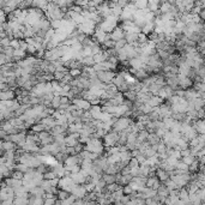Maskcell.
Wrapping results in <instances>:
<instances>
[{
	"instance_id": "57",
	"label": "cell",
	"mask_w": 205,
	"mask_h": 205,
	"mask_svg": "<svg viewBox=\"0 0 205 205\" xmlns=\"http://www.w3.org/2000/svg\"><path fill=\"white\" fill-rule=\"evenodd\" d=\"M118 60H119V59H118V56H110L109 59H108V61H109V63H112L113 65H116V66H118Z\"/></svg>"
},
{
	"instance_id": "4",
	"label": "cell",
	"mask_w": 205,
	"mask_h": 205,
	"mask_svg": "<svg viewBox=\"0 0 205 205\" xmlns=\"http://www.w3.org/2000/svg\"><path fill=\"white\" fill-rule=\"evenodd\" d=\"M132 123H133V121H132L131 118H126V116L119 118V119L116 120L115 125L113 126V131H115V132H118V133L125 132Z\"/></svg>"
},
{
	"instance_id": "14",
	"label": "cell",
	"mask_w": 205,
	"mask_h": 205,
	"mask_svg": "<svg viewBox=\"0 0 205 205\" xmlns=\"http://www.w3.org/2000/svg\"><path fill=\"white\" fill-rule=\"evenodd\" d=\"M128 61H130V67L135 68V70H143V68L146 66L145 63L143 61V59L140 58V55L137 56V58H135V59L128 60Z\"/></svg>"
},
{
	"instance_id": "42",
	"label": "cell",
	"mask_w": 205,
	"mask_h": 205,
	"mask_svg": "<svg viewBox=\"0 0 205 205\" xmlns=\"http://www.w3.org/2000/svg\"><path fill=\"white\" fill-rule=\"evenodd\" d=\"M163 123H164V125H165V128H167L168 131H170V130L173 128L174 123H175V120H174L173 118H168V119H164Z\"/></svg>"
},
{
	"instance_id": "54",
	"label": "cell",
	"mask_w": 205,
	"mask_h": 205,
	"mask_svg": "<svg viewBox=\"0 0 205 205\" xmlns=\"http://www.w3.org/2000/svg\"><path fill=\"white\" fill-rule=\"evenodd\" d=\"M133 188L130 186V185H126V186H123V193L125 194H127V196H131L132 193H133Z\"/></svg>"
},
{
	"instance_id": "16",
	"label": "cell",
	"mask_w": 205,
	"mask_h": 205,
	"mask_svg": "<svg viewBox=\"0 0 205 205\" xmlns=\"http://www.w3.org/2000/svg\"><path fill=\"white\" fill-rule=\"evenodd\" d=\"M161 185L162 184H161V181L158 180L157 177H150V178H148V180H146V187L148 188H152L155 191H157Z\"/></svg>"
},
{
	"instance_id": "21",
	"label": "cell",
	"mask_w": 205,
	"mask_h": 205,
	"mask_svg": "<svg viewBox=\"0 0 205 205\" xmlns=\"http://www.w3.org/2000/svg\"><path fill=\"white\" fill-rule=\"evenodd\" d=\"M89 112H90V114H91L94 120H100L101 114H102V107L101 106H91V108H90Z\"/></svg>"
},
{
	"instance_id": "6",
	"label": "cell",
	"mask_w": 205,
	"mask_h": 205,
	"mask_svg": "<svg viewBox=\"0 0 205 205\" xmlns=\"http://www.w3.org/2000/svg\"><path fill=\"white\" fill-rule=\"evenodd\" d=\"M115 72L113 71H101L97 72V78L100 79V82L103 84H112L114 78H115Z\"/></svg>"
},
{
	"instance_id": "61",
	"label": "cell",
	"mask_w": 205,
	"mask_h": 205,
	"mask_svg": "<svg viewBox=\"0 0 205 205\" xmlns=\"http://www.w3.org/2000/svg\"><path fill=\"white\" fill-rule=\"evenodd\" d=\"M145 205H146V204H145Z\"/></svg>"
},
{
	"instance_id": "22",
	"label": "cell",
	"mask_w": 205,
	"mask_h": 205,
	"mask_svg": "<svg viewBox=\"0 0 205 205\" xmlns=\"http://www.w3.org/2000/svg\"><path fill=\"white\" fill-rule=\"evenodd\" d=\"M156 177L158 178V180H160L161 182H165V181H168V180L170 179L169 173L163 170V169H161V168H157V170H156Z\"/></svg>"
},
{
	"instance_id": "45",
	"label": "cell",
	"mask_w": 205,
	"mask_h": 205,
	"mask_svg": "<svg viewBox=\"0 0 205 205\" xmlns=\"http://www.w3.org/2000/svg\"><path fill=\"white\" fill-rule=\"evenodd\" d=\"M41 187L46 191V193H47V192H49V190H51L53 186H52V184H51V180H43L41 182Z\"/></svg>"
},
{
	"instance_id": "51",
	"label": "cell",
	"mask_w": 205,
	"mask_h": 205,
	"mask_svg": "<svg viewBox=\"0 0 205 205\" xmlns=\"http://www.w3.org/2000/svg\"><path fill=\"white\" fill-rule=\"evenodd\" d=\"M21 41H22V40H17V39L11 40L10 47H12L13 49H19V47H21Z\"/></svg>"
},
{
	"instance_id": "10",
	"label": "cell",
	"mask_w": 205,
	"mask_h": 205,
	"mask_svg": "<svg viewBox=\"0 0 205 205\" xmlns=\"http://www.w3.org/2000/svg\"><path fill=\"white\" fill-rule=\"evenodd\" d=\"M72 103H73V104H76V106H77V108L83 110V112H89L90 108H91L90 102H89V101H86V100H84V98H82V97L74 98V100L72 101Z\"/></svg>"
},
{
	"instance_id": "37",
	"label": "cell",
	"mask_w": 205,
	"mask_h": 205,
	"mask_svg": "<svg viewBox=\"0 0 205 205\" xmlns=\"http://www.w3.org/2000/svg\"><path fill=\"white\" fill-rule=\"evenodd\" d=\"M43 178H44V180H54V179H58V175H56V173L54 170L51 168L47 173L43 174Z\"/></svg>"
},
{
	"instance_id": "58",
	"label": "cell",
	"mask_w": 205,
	"mask_h": 205,
	"mask_svg": "<svg viewBox=\"0 0 205 205\" xmlns=\"http://www.w3.org/2000/svg\"><path fill=\"white\" fill-rule=\"evenodd\" d=\"M61 104H71V100L68 97H61Z\"/></svg>"
},
{
	"instance_id": "5",
	"label": "cell",
	"mask_w": 205,
	"mask_h": 205,
	"mask_svg": "<svg viewBox=\"0 0 205 205\" xmlns=\"http://www.w3.org/2000/svg\"><path fill=\"white\" fill-rule=\"evenodd\" d=\"M96 28H97V24L93 21H85L83 24L78 25V31L82 32L86 36H90V35H94L96 31Z\"/></svg>"
},
{
	"instance_id": "12",
	"label": "cell",
	"mask_w": 205,
	"mask_h": 205,
	"mask_svg": "<svg viewBox=\"0 0 205 205\" xmlns=\"http://www.w3.org/2000/svg\"><path fill=\"white\" fill-rule=\"evenodd\" d=\"M79 137H81L79 133H72V135L66 136L65 145H66L67 148H74L77 144H79Z\"/></svg>"
},
{
	"instance_id": "34",
	"label": "cell",
	"mask_w": 205,
	"mask_h": 205,
	"mask_svg": "<svg viewBox=\"0 0 205 205\" xmlns=\"http://www.w3.org/2000/svg\"><path fill=\"white\" fill-rule=\"evenodd\" d=\"M68 73H70V76H71L73 79H74V78H79L83 74V70L82 68H72V70L68 71Z\"/></svg>"
},
{
	"instance_id": "3",
	"label": "cell",
	"mask_w": 205,
	"mask_h": 205,
	"mask_svg": "<svg viewBox=\"0 0 205 205\" xmlns=\"http://www.w3.org/2000/svg\"><path fill=\"white\" fill-rule=\"evenodd\" d=\"M119 139H120V133H118L115 131H110L109 133H107L103 138V145H104L106 150L109 148H113V146H116L119 144Z\"/></svg>"
},
{
	"instance_id": "55",
	"label": "cell",
	"mask_w": 205,
	"mask_h": 205,
	"mask_svg": "<svg viewBox=\"0 0 205 205\" xmlns=\"http://www.w3.org/2000/svg\"><path fill=\"white\" fill-rule=\"evenodd\" d=\"M0 89H1V91H7V90H11L7 83H1V84H0Z\"/></svg>"
},
{
	"instance_id": "44",
	"label": "cell",
	"mask_w": 205,
	"mask_h": 205,
	"mask_svg": "<svg viewBox=\"0 0 205 205\" xmlns=\"http://www.w3.org/2000/svg\"><path fill=\"white\" fill-rule=\"evenodd\" d=\"M194 90H197L199 94H205V84L202 83H194Z\"/></svg>"
},
{
	"instance_id": "46",
	"label": "cell",
	"mask_w": 205,
	"mask_h": 205,
	"mask_svg": "<svg viewBox=\"0 0 205 205\" xmlns=\"http://www.w3.org/2000/svg\"><path fill=\"white\" fill-rule=\"evenodd\" d=\"M167 151H168L167 145L161 140V142L157 144V154H164V152H167Z\"/></svg>"
},
{
	"instance_id": "25",
	"label": "cell",
	"mask_w": 205,
	"mask_h": 205,
	"mask_svg": "<svg viewBox=\"0 0 205 205\" xmlns=\"http://www.w3.org/2000/svg\"><path fill=\"white\" fill-rule=\"evenodd\" d=\"M160 6H161V2L158 0H150L149 4H148V9L150 10L151 12H156L160 10Z\"/></svg>"
},
{
	"instance_id": "30",
	"label": "cell",
	"mask_w": 205,
	"mask_h": 205,
	"mask_svg": "<svg viewBox=\"0 0 205 205\" xmlns=\"http://www.w3.org/2000/svg\"><path fill=\"white\" fill-rule=\"evenodd\" d=\"M70 196H71V193H68L67 191L59 190L58 194H56V198H58V200H61V202H64V200H66V199H68V198H70Z\"/></svg>"
},
{
	"instance_id": "23",
	"label": "cell",
	"mask_w": 205,
	"mask_h": 205,
	"mask_svg": "<svg viewBox=\"0 0 205 205\" xmlns=\"http://www.w3.org/2000/svg\"><path fill=\"white\" fill-rule=\"evenodd\" d=\"M172 7H173V4H172V1H163V2H161L160 10H161L162 14L169 13V12H170V10H172Z\"/></svg>"
},
{
	"instance_id": "13",
	"label": "cell",
	"mask_w": 205,
	"mask_h": 205,
	"mask_svg": "<svg viewBox=\"0 0 205 205\" xmlns=\"http://www.w3.org/2000/svg\"><path fill=\"white\" fill-rule=\"evenodd\" d=\"M71 194H72V196H74V197H76V199H84V198L86 197L88 192H86V190H85L84 185H77V186L74 187V190L72 191Z\"/></svg>"
},
{
	"instance_id": "2",
	"label": "cell",
	"mask_w": 205,
	"mask_h": 205,
	"mask_svg": "<svg viewBox=\"0 0 205 205\" xmlns=\"http://www.w3.org/2000/svg\"><path fill=\"white\" fill-rule=\"evenodd\" d=\"M118 22H119V18H116V17H114V16H109L108 18L103 19V21L97 25V28L102 29V30L106 31L107 34H112V32L114 31V29L118 27Z\"/></svg>"
},
{
	"instance_id": "43",
	"label": "cell",
	"mask_w": 205,
	"mask_h": 205,
	"mask_svg": "<svg viewBox=\"0 0 205 205\" xmlns=\"http://www.w3.org/2000/svg\"><path fill=\"white\" fill-rule=\"evenodd\" d=\"M11 178L16 179V180H21V181H23V179H24V173H22V172H19V170L14 169L13 172H12Z\"/></svg>"
},
{
	"instance_id": "7",
	"label": "cell",
	"mask_w": 205,
	"mask_h": 205,
	"mask_svg": "<svg viewBox=\"0 0 205 205\" xmlns=\"http://www.w3.org/2000/svg\"><path fill=\"white\" fill-rule=\"evenodd\" d=\"M94 40L98 42L100 44H103L107 40H110V34H107L106 31H103L100 28H96V31L94 34Z\"/></svg>"
},
{
	"instance_id": "35",
	"label": "cell",
	"mask_w": 205,
	"mask_h": 205,
	"mask_svg": "<svg viewBox=\"0 0 205 205\" xmlns=\"http://www.w3.org/2000/svg\"><path fill=\"white\" fill-rule=\"evenodd\" d=\"M133 4H135V6H136L138 10H146L149 1H146V0H139V1H135Z\"/></svg>"
},
{
	"instance_id": "11",
	"label": "cell",
	"mask_w": 205,
	"mask_h": 205,
	"mask_svg": "<svg viewBox=\"0 0 205 205\" xmlns=\"http://www.w3.org/2000/svg\"><path fill=\"white\" fill-rule=\"evenodd\" d=\"M126 32L123 29V27H116L114 29V31L110 34V40H113L114 42H118L120 40H125Z\"/></svg>"
},
{
	"instance_id": "15",
	"label": "cell",
	"mask_w": 205,
	"mask_h": 205,
	"mask_svg": "<svg viewBox=\"0 0 205 205\" xmlns=\"http://www.w3.org/2000/svg\"><path fill=\"white\" fill-rule=\"evenodd\" d=\"M0 148H1V155H4L5 152H7V151H14L18 149V146L14 144V143H12V142H10V140H2L1 142V145H0Z\"/></svg>"
},
{
	"instance_id": "26",
	"label": "cell",
	"mask_w": 205,
	"mask_h": 205,
	"mask_svg": "<svg viewBox=\"0 0 205 205\" xmlns=\"http://www.w3.org/2000/svg\"><path fill=\"white\" fill-rule=\"evenodd\" d=\"M125 40L127 42V44H135L138 42V34H126Z\"/></svg>"
},
{
	"instance_id": "50",
	"label": "cell",
	"mask_w": 205,
	"mask_h": 205,
	"mask_svg": "<svg viewBox=\"0 0 205 205\" xmlns=\"http://www.w3.org/2000/svg\"><path fill=\"white\" fill-rule=\"evenodd\" d=\"M66 73H63V72H55L54 73V81L56 82H63L64 78H65Z\"/></svg>"
},
{
	"instance_id": "39",
	"label": "cell",
	"mask_w": 205,
	"mask_h": 205,
	"mask_svg": "<svg viewBox=\"0 0 205 205\" xmlns=\"http://www.w3.org/2000/svg\"><path fill=\"white\" fill-rule=\"evenodd\" d=\"M164 185L167 186V188L169 190V192H172V191H175V190H179L178 188V185L172 180V179H169L168 181H165L164 182Z\"/></svg>"
},
{
	"instance_id": "48",
	"label": "cell",
	"mask_w": 205,
	"mask_h": 205,
	"mask_svg": "<svg viewBox=\"0 0 205 205\" xmlns=\"http://www.w3.org/2000/svg\"><path fill=\"white\" fill-rule=\"evenodd\" d=\"M16 169L17 170H19V172H22V173H28L29 170H30V168L28 167V165H25V164H22V163H18L17 165H16Z\"/></svg>"
},
{
	"instance_id": "53",
	"label": "cell",
	"mask_w": 205,
	"mask_h": 205,
	"mask_svg": "<svg viewBox=\"0 0 205 205\" xmlns=\"http://www.w3.org/2000/svg\"><path fill=\"white\" fill-rule=\"evenodd\" d=\"M10 43H11V39L10 37H6V39H1L0 40V44L1 47H10Z\"/></svg>"
},
{
	"instance_id": "59",
	"label": "cell",
	"mask_w": 205,
	"mask_h": 205,
	"mask_svg": "<svg viewBox=\"0 0 205 205\" xmlns=\"http://www.w3.org/2000/svg\"><path fill=\"white\" fill-rule=\"evenodd\" d=\"M203 83L205 84V78H203Z\"/></svg>"
},
{
	"instance_id": "38",
	"label": "cell",
	"mask_w": 205,
	"mask_h": 205,
	"mask_svg": "<svg viewBox=\"0 0 205 205\" xmlns=\"http://www.w3.org/2000/svg\"><path fill=\"white\" fill-rule=\"evenodd\" d=\"M94 60H95L96 64H102V63L107 61V58H106V55H104L103 52H101V53H98V54L94 55Z\"/></svg>"
},
{
	"instance_id": "32",
	"label": "cell",
	"mask_w": 205,
	"mask_h": 205,
	"mask_svg": "<svg viewBox=\"0 0 205 205\" xmlns=\"http://www.w3.org/2000/svg\"><path fill=\"white\" fill-rule=\"evenodd\" d=\"M31 131L39 135V133H41V132H43V131H47V130H46L44 125H42L41 123H35L34 126H31Z\"/></svg>"
},
{
	"instance_id": "29",
	"label": "cell",
	"mask_w": 205,
	"mask_h": 205,
	"mask_svg": "<svg viewBox=\"0 0 205 205\" xmlns=\"http://www.w3.org/2000/svg\"><path fill=\"white\" fill-rule=\"evenodd\" d=\"M29 205H44V199L43 198L34 197V196H30V198H29Z\"/></svg>"
},
{
	"instance_id": "20",
	"label": "cell",
	"mask_w": 205,
	"mask_h": 205,
	"mask_svg": "<svg viewBox=\"0 0 205 205\" xmlns=\"http://www.w3.org/2000/svg\"><path fill=\"white\" fill-rule=\"evenodd\" d=\"M5 180V182H6V185L9 186V187H11V188H18V187H21V186H23V181H21V180H16L13 178H9V179H4Z\"/></svg>"
},
{
	"instance_id": "1",
	"label": "cell",
	"mask_w": 205,
	"mask_h": 205,
	"mask_svg": "<svg viewBox=\"0 0 205 205\" xmlns=\"http://www.w3.org/2000/svg\"><path fill=\"white\" fill-rule=\"evenodd\" d=\"M85 150L89 151V152H93V154H96L98 156H104L103 155V152H104V145H103V142L101 139L91 138V140L85 145Z\"/></svg>"
},
{
	"instance_id": "19",
	"label": "cell",
	"mask_w": 205,
	"mask_h": 205,
	"mask_svg": "<svg viewBox=\"0 0 205 205\" xmlns=\"http://www.w3.org/2000/svg\"><path fill=\"white\" fill-rule=\"evenodd\" d=\"M149 106H151L152 108H157V107H161L163 104V100L158 96H151L150 100L146 102Z\"/></svg>"
},
{
	"instance_id": "27",
	"label": "cell",
	"mask_w": 205,
	"mask_h": 205,
	"mask_svg": "<svg viewBox=\"0 0 205 205\" xmlns=\"http://www.w3.org/2000/svg\"><path fill=\"white\" fill-rule=\"evenodd\" d=\"M161 142V138L157 136L156 133H150L149 137H148V143L150 144L151 146L152 145H156V144H158Z\"/></svg>"
},
{
	"instance_id": "36",
	"label": "cell",
	"mask_w": 205,
	"mask_h": 205,
	"mask_svg": "<svg viewBox=\"0 0 205 205\" xmlns=\"http://www.w3.org/2000/svg\"><path fill=\"white\" fill-rule=\"evenodd\" d=\"M125 82H126V81H125V78H123V76L120 74V72H119V73H118V74L115 76L114 81H113V84H114V85H115L116 88H119V86H120L121 84H123Z\"/></svg>"
},
{
	"instance_id": "9",
	"label": "cell",
	"mask_w": 205,
	"mask_h": 205,
	"mask_svg": "<svg viewBox=\"0 0 205 205\" xmlns=\"http://www.w3.org/2000/svg\"><path fill=\"white\" fill-rule=\"evenodd\" d=\"M193 85H194V82H193L192 78L186 77V76H180V74H179V88H180V89H182V90H188V89H192Z\"/></svg>"
},
{
	"instance_id": "56",
	"label": "cell",
	"mask_w": 205,
	"mask_h": 205,
	"mask_svg": "<svg viewBox=\"0 0 205 205\" xmlns=\"http://www.w3.org/2000/svg\"><path fill=\"white\" fill-rule=\"evenodd\" d=\"M192 152H191V149L188 148V149H186V150H182L181 151V156L182 157H187V156H191Z\"/></svg>"
},
{
	"instance_id": "24",
	"label": "cell",
	"mask_w": 205,
	"mask_h": 205,
	"mask_svg": "<svg viewBox=\"0 0 205 205\" xmlns=\"http://www.w3.org/2000/svg\"><path fill=\"white\" fill-rule=\"evenodd\" d=\"M155 28L156 27H155V23H154V22H152V23H146L144 27L142 28V32L149 36V35H151V34L155 31Z\"/></svg>"
},
{
	"instance_id": "33",
	"label": "cell",
	"mask_w": 205,
	"mask_h": 205,
	"mask_svg": "<svg viewBox=\"0 0 205 205\" xmlns=\"http://www.w3.org/2000/svg\"><path fill=\"white\" fill-rule=\"evenodd\" d=\"M121 187H123V186H120L118 182H115V184H112V185H107V187H106V191L112 194V193H114V192L119 191Z\"/></svg>"
},
{
	"instance_id": "41",
	"label": "cell",
	"mask_w": 205,
	"mask_h": 205,
	"mask_svg": "<svg viewBox=\"0 0 205 205\" xmlns=\"http://www.w3.org/2000/svg\"><path fill=\"white\" fill-rule=\"evenodd\" d=\"M175 169H177V170H180V172H184V173H190V170H188V165L185 164L182 161H179L178 164H177V167H175Z\"/></svg>"
},
{
	"instance_id": "17",
	"label": "cell",
	"mask_w": 205,
	"mask_h": 205,
	"mask_svg": "<svg viewBox=\"0 0 205 205\" xmlns=\"http://www.w3.org/2000/svg\"><path fill=\"white\" fill-rule=\"evenodd\" d=\"M194 130L197 131L198 135H205V120L204 119H198L193 123Z\"/></svg>"
},
{
	"instance_id": "31",
	"label": "cell",
	"mask_w": 205,
	"mask_h": 205,
	"mask_svg": "<svg viewBox=\"0 0 205 205\" xmlns=\"http://www.w3.org/2000/svg\"><path fill=\"white\" fill-rule=\"evenodd\" d=\"M60 106H61V96H54V98L51 103V108L56 110L60 108Z\"/></svg>"
},
{
	"instance_id": "60",
	"label": "cell",
	"mask_w": 205,
	"mask_h": 205,
	"mask_svg": "<svg viewBox=\"0 0 205 205\" xmlns=\"http://www.w3.org/2000/svg\"><path fill=\"white\" fill-rule=\"evenodd\" d=\"M110 205H116V204H110Z\"/></svg>"
},
{
	"instance_id": "28",
	"label": "cell",
	"mask_w": 205,
	"mask_h": 205,
	"mask_svg": "<svg viewBox=\"0 0 205 205\" xmlns=\"http://www.w3.org/2000/svg\"><path fill=\"white\" fill-rule=\"evenodd\" d=\"M102 179L104 180V182H106L107 185H112V184H115V182H116V175H110V174L103 173Z\"/></svg>"
},
{
	"instance_id": "52",
	"label": "cell",
	"mask_w": 205,
	"mask_h": 205,
	"mask_svg": "<svg viewBox=\"0 0 205 205\" xmlns=\"http://www.w3.org/2000/svg\"><path fill=\"white\" fill-rule=\"evenodd\" d=\"M128 167L132 169V168H138V167H140V164H139V162H138V160H137L136 157H132V160L130 161Z\"/></svg>"
},
{
	"instance_id": "18",
	"label": "cell",
	"mask_w": 205,
	"mask_h": 205,
	"mask_svg": "<svg viewBox=\"0 0 205 205\" xmlns=\"http://www.w3.org/2000/svg\"><path fill=\"white\" fill-rule=\"evenodd\" d=\"M14 97H16L14 90L0 91V100H1V101H12V100H16Z\"/></svg>"
},
{
	"instance_id": "47",
	"label": "cell",
	"mask_w": 205,
	"mask_h": 205,
	"mask_svg": "<svg viewBox=\"0 0 205 205\" xmlns=\"http://www.w3.org/2000/svg\"><path fill=\"white\" fill-rule=\"evenodd\" d=\"M196 160H197V158H196L194 156H192V155H191V156H187V157H182V158H181V161H182V162H184L185 164H187L188 167H190V165H191V164L193 163V162H194Z\"/></svg>"
},
{
	"instance_id": "40",
	"label": "cell",
	"mask_w": 205,
	"mask_h": 205,
	"mask_svg": "<svg viewBox=\"0 0 205 205\" xmlns=\"http://www.w3.org/2000/svg\"><path fill=\"white\" fill-rule=\"evenodd\" d=\"M199 169H200V163H199V161H198V158H197V160L188 167V170H190V173L192 174V173H197Z\"/></svg>"
},
{
	"instance_id": "49",
	"label": "cell",
	"mask_w": 205,
	"mask_h": 205,
	"mask_svg": "<svg viewBox=\"0 0 205 205\" xmlns=\"http://www.w3.org/2000/svg\"><path fill=\"white\" fill-rule=\"evenodd\" d=\"M127 44V42L126 40H120V41L115 42V51L118 52V51H120V49H123V47Z\"/></svg>"
},
{
	"instance_id": "8",
	"label": "cell",
	"mask_w": 205,
	"mask_h": 205,
	"mask_svg": "<svg viewBox=\"0 0 205 205\" xmlns=\"http://www.w3.org/2000/svg\"><path fill=\"white\" fill-rule=\"evenodd\" d=\"M83 162V158L79 156V155H70L65 160V167L66 168H72L74 165H81Z\"/></svg>"
}]
</instances>
